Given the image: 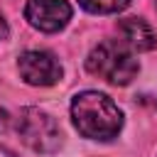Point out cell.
<instances>
[{
	"label": "cell",
	"instance_id": "6da1fadb",
	"mask_svg": "<svg viewBox=\"0 0 157 157\" xmlns=\"http://www.w3.org/2000/svg\"><path fill=\"white\" fill-rule=\"evenodd\" d=\"M71 120L78 135L98 142H108L123 130V110L101 91L76 93L71 101Z\"/></svg>",
	"mask_w": 157,
	"mask_h": 157
},
{
	"label": "cell",
	"instance_id": "7a4b0ae2",
	"mask_svg": "<svg viewBox=\"0 0 157 157\" xmlns=\"http://www.w3.org/2000/svg\"><path fill=\"white\" fill-rule=\"evenodd\" d=\"M86 69L88 74L113 83V86H128L137 71L140 64L132 54V49L123 42V39H103L101 44H96L86 59Z\"/></svg>",
	"mask_w": 157,
	"mask_h": 157
},
{
	"label": "cell",
	"instance_id": "3957f363",
	"mask_svg": "<svg viewBox=\"0 0 157 157\" xmlns=\"http://www.w3.org/2000/svg\"><path fill=\"white\" fill-rule=\"evenodd\" d=\"M15 128H17V135L22 137V142L39 155H52L61 147L59 123L39 108H22L15 120Z\"/></svg>",
	"mask_w": 157,
	"mask_h": 157
},
{
	"label": "cell",
	"instance_id": "277c9868",
	"mask_svg": "<svg viewBox=\"0 0 157 157\" xmlns=\"http://www.w3.org/2000/svg\"><path fill=\"white\" fill-rule=\"evenodd\" d=\"M17 71L29 86H54L64 74L59 59L47 49H27L25 54H20Z\"/></svg>",
	"mask_w": 157,
	"mask_h": 157
},
{
	"label": "cell",
	"instance_id": "5b68a950",
	"mask_svg": "<svg viewBox=\"0 0 157 157\" xmlns=\"http://www.w3.org/2000/svg\"><path fill=\"white\" fill-rule=\"evenodd\" d=\"M27 22L39 32H59L71 20V5L66 0H27L25 5Z\"/></svg>",
	"mask_w": 157,
	"mask_h": 157
},
{
	"label": "cell",
	"instance_id": "8992f818",
	"mask_svg": "<svg viewBox=\"0 0 157 157\" xmlns=\"http://www.w3.org/2000/svg\"><path fill=\"white\" fill-rule=\"evenodd\" d=\"M118 32L123 37V42L132 49V52H150L157 44L155 29L142 20V17H125L118 22Z\"/></svg>",
	"mask_w": 157,
	"mask_h": 157
},
{
	"label": "cell",
	"instance_id": "52a82bcc",
	"mask_svg": "<svg viewBox=\"0 0 157 157\" xmlns=\"http://www.w3.org/2000/svg\"><path fill=\"white\" fill-rule=\"evenodd\" d=\"M78 5L93 15H113V12L125 10L130 5V0H78Z\"/></svg>",
	"mask_w": 157,
	"mask_h": 157
},
{
	"label": "cell",
	"instance_id": "ba28073f",
	"mask_svg": "<svg viewBox=\"0 0 157 157\" xmlns=\"http://www.w3.org/2000/svg\"><path fill=\"white\" fill-rule=\"evenodd\" d=\"M7 34H10V25H7V20H5V15H2V10H0V42L7 39Z\"/></svg>",
	"mask_w": 157,
	"mask_h": 157
},
{
	"label": "cell",
	"instance_id": "9c48e42d",
	"mask_svg": "<svg viewBox=\"0 0 157 157\" xmlns=\"http://www.w3.org/2000/svg\"><path fill=\"white\" fill-rule=\"evenodd\" d=\"M7 123H10V115H7V110H5V108H0V132H5V130H7Z\"/></svg>",
	"mask_w": 157,
	"mask_h": 157
},
{
	"label": "cell",
	"instance_id": "30bf717a",
	"mask_svg": "<svg viewBox=\"0 0 157 157\" xmlns=\"http://www.w3.org/2000/svg\"><path fill=\"white\" fill-rule=\"evenodd\" d=\"M0 157H17V155H15V152H10L7 147H2V145H0Z\"/></svg>",
	"mask_w": 157,
	"mask_h": 157
}]
</instances>
